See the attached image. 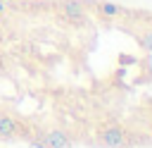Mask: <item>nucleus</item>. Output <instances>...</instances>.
Listing matches in <instances>:
<instances>
[{
  "instance_id": "nucleus-1",
  "label": "nucleus",
  "mask_w": 152,
  "mask_h": 148,
  "mask_svg": "<svg viewBox=\"0 0 152 148\" xmlns=\"http://www.w3.org/2000/svg\"><path fill=\"white\" fill-rule=\"evenodd\" d=\"M126 138H128L126 131H124L121 127H116V124L102 129V134H100V143H102L104 148H124V146H126Z\"/></svg>"
},
{
  "instance_id": "nucleus-2",
  "label": "nucleus",
  "mask_w": 152,
  "mask_h": 148,
  "mask_svg": "<svg viewBox=\"0 0 152 148\" xmlns=\"http://www.w3.org/2000/svg\"><path fill=\"white\" fill-rule=\"evenodd\" d=\"M59 7H62V14H64L71 24H78V26L86 24V12H83V7H81L78 0H62Z\"/></svg>"
},
{
  "instance_id": "nucleus-3",
  "label": "nucleus",
  "mask_w": 152,
  "mask_h": 148,
  "mask_svg": "<svg viewBox=\"0 0 152 148\" xmlns=\"http://www.w3.org/2000/svg\"><path fill=\"white\" fill-rule=\"evenodd\" d=\"M40 143L45 148H71V138L62 129H50L40 136Z\"/></svg>"
},
{
  "instance_id": "nucleus-4",
  "label": "nucleus",
  "mask_w": 152,
  "mask_h": 148,
  "mask_svg": "<svg viewBox=\"0 0 152 148\" xmlns=\"http://www.w3.org/2000/svg\"><path fill=\"white\" fill-rule=\"evenodd\" d=\"M19 131V122L10 112H0V138H12Z\"/></svg>"
},
{
  "instance_id": "nucleus-5",
  "label": "nucleus",
  "mask_w": 152,
  "mask_h": 148,
  "mask_svg": "<svg viewBox=\"0 0 152 148\" xmlns=\"http://www.w3.org/2000/svg\"><path fill=\"white\" fill-rule=\"evenodd\" d=\"M97 10H100V14H104V17H119V14L124 12L116 2H109V0H102V2L97 5Z\"/></svg>"
},
{
  "instance_id": "nucleus-6",
  "label": "nucleus",
  "mask_w": 152,
  "mask_h": 148,
  "mask_svg": "<svg viewBox=\"0 0 152 148\" xmlns=\"http://www.w3.org/2000/svg\"><path fill=\"white\" fill-rule=\"evenodd\" d=\"M138 41H140V45H142L145 50H152V29H147V31H142Z\"/></svg>"
},
{
  "instance_id": "nucleus-7",
  "label": "nucleus",
  "mask_w": 152,
  "mask_h": 148,
  "mask_svg": "<svg viewBox=\"0 0 152 148\" xmlns=\"http://www.w3.org/2000/svg\"><path fill=\"white\" fill-rule=\"evenodd\" d=\"M2 12H5V5H2V2H0V14H2Z\"/></svg>"
},
{
  "instance_id": "nucleus-8",
  "label": "nucleus",
  "mask_w": 152,
  "mask_h": 148,
  "mask_svg": "<svg viewBox=\"0 0 152 148\" xmlns=\"http://www.w3.org/2000/svg\"><path fill=\"white\" fill-rule=\"evenodd\" d=\"M150 138H152V131H150Z\"/></svg>"
}]
</instances>
